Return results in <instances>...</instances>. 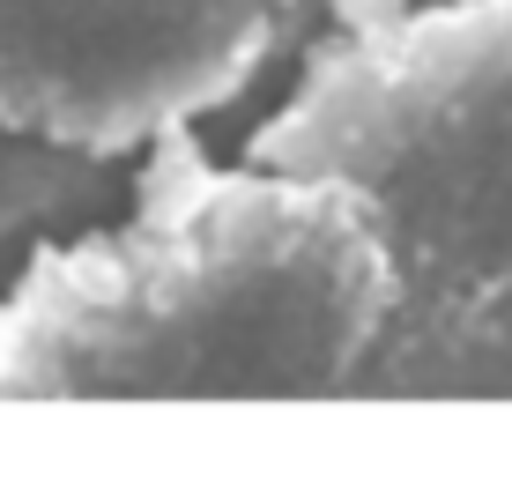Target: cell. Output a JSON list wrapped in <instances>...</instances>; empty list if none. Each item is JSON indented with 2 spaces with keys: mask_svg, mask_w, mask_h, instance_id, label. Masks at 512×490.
<instances>
[{
  "mask_svg": "<svg viewBox=\"0 0 512 490\" xmlns=\"http://www.w3.org/2000/svg\"><path fill=\"white\" fill-rule=\"evenodd\" d=\"M394 245L342 186L171 164L127 223L45 260L0 312V387L52 401H327L401 320Z\"/></svg>",
  "mask_w": 512,
  "mask_h": 490,
  "instance_id": "obj_1",
  "label": "cell"
},
{
  "mask_svg": "<svg viewBox=\"0 0 512 490\" xmlns=\"http://www.w3.org/2000/svg\"><path fill=\"white\" fill-rule=\"evenodd\" d=\"M386 231L401 275H512V0H401L327 38L245 142Z\"/></svg>",
  "mask_w": 512,
  "mask_h": 490,
  "instance_id": "obj_2",
  "label": "cell"
}]
</instances>
